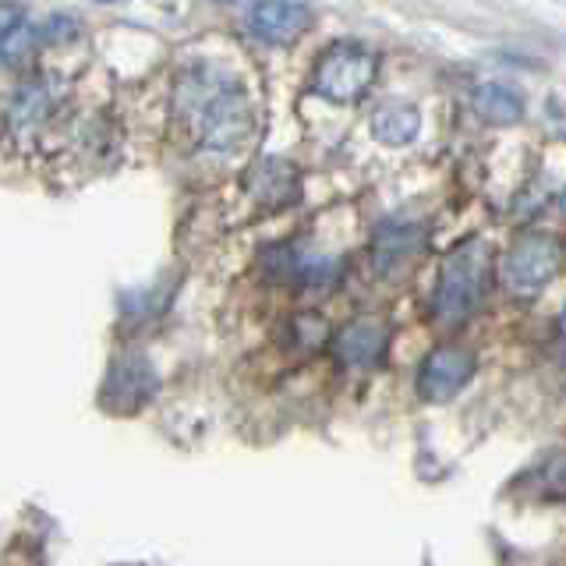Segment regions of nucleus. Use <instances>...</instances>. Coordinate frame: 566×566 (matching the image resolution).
I'll return each mask as SVG.
<instances>
[{
  "mask_svg": "<svg viewBox=\"0 0 566 566\" xmlns=\"http://www.w3.org/2000/svg\"><path fill=\"white\" fill-rule=\"evenodd\" d=\"M181 96H188V117L206 149L238 153L255 135V106L241 82L217 71H191V85L181 82Z\"/></svg>",
  "mask_w": 566,
  "mask_h": 566,
  "instance_id": "nucleus-1",
  "label": "nucleus"
},
{
  "mask_svg": "<svg viewBox=\"0 0 566 566\" xmlns=\"http://www.w3.org/2000/svg\"><path fill=\"white\" fill-rule=\"evenodd\" d=\"M492 283V248L485 238H464L453 252L442 259L436 294H432V312L439 323H464L471 318L489 294Z\"/></svg>",
  "mask_w": 566,
  "mask_h": 566,
  "instance_id": "nucleus-2",
  "label": "nucleus"
},
{
  "mask_svg": "<svg viewBox=\"0 0 566 566\" xmlns=\"http://www.w3.org/2000/svg\"><path fill=\"white\" fill-rule=\"evenodd\" d=\"M379 57L361 43H333L312 67V93L329 103H358L376 82Z\"/></svg>",
  "mask_w": 566,
  "mask_h": 566,
  "instance_id": "nucleus-3",
  "label": "nucleus"
},
{
  "mask_svg": "<svg viewBox=\"0 0 566 566\" xmlns=\"http://www.w3.org/2000/svg\"><path fill=\"white\" fill-rule=\"evenodd\" d=\"M563 265V244L556 234L545 230H527L510 244V252L500 262V280L513 297H535L556 280Z\"/></svg>",
  "mask_w": 566,
  "mask_h": 566,
  "instance_id": "nucleus-4",
  "label": "nucleus"
},
{
  "mask_svg": "<svg viewBox=\"0 0 566 566\" xmlns=\"http://www.w3.org/2000/svg\"><path fill=\"white\" fill-rule=\"evenodd\" d=\"M478 371V358L468 347H436L418 368V394L429 403H447Z\"/></svg>",
  "mask_w": 566,
  "mask_h": 566,
  "instance_id": "nucleus-5",
  "label": "nucleus"
},
{
  "mask_svg": "<svg viewBox=\"0 0 566 566\" xmlns=\"http://www.w3.org/2000/svg\"><path fill=\"white\" fill-rule=\"evenodd\" d=\"M312 29V11L301 0H259L248 11V32L265 46H294Z\"/></svg>",
  "mask_w": 566,
  "mask_h": 566,
  "instance_id": "nucleus-6",
  "label": "nucleus"
},
{
  "mask_svg": "<svg viewBox=\"0 0 566 566\" xmlns=\"http://www.w3.org/2000/svg\"><path fill=\"white\" fill-rule=\"evenodd\" d=\"M386 340H389V333L382 323H376V318H358V323L344 326L340 336H336V354H340L344 365L365 368L382 358Z\"/></svg>",
  "mask_w": 566,
  "mask_h": 566,
  "instance_id": "nucleus-7",
  "label": "nucleus"
},
{
  "mask_svg": "<svg viewBox=\"0 0 566 566\" xmlns=\"http://www.w3.org/2000/svg\"><path fill=\"white\" fill-rule=\"evenodd\" d=\"M421 244H424L421 227H415V223H382L379 234H376V248H371V255H376L379 273H397V270H403V265H411V259L421 252Z\"/></svg>",
  "mask_w": 566,
  "mask_h": 566,
  "instance_id": "nucleus-8",
  "label": "nucleus"
},
{
  "mask_svg": "<svg viewBox=\"0 0 566 566\" xmlns=\"http://www.w3.org/2000/svg\"><path fill=\"white\" fill-rule=\"evenodd\" d=\"M421 132V114L411 103H382L376 114H371V135H376L382 146H411Z\"/></svg>",
  "mask_w": 566,
  "mask_h": 566,
  "instance_id": "nucleus-9",
  "label": "nucleus"
},
{
  "mask_svg": "<svg viewBox=\"0 0 566 566\" xmlns=\"http://www.w3.org/2000/svg\"><path fill=\"white\" fill-rule=\"evenodd\" d=\"M474 114L489 120V124H517L524 117V99L513 93V88L500 85V82H485L474 88Z\"/></svg>",
  "mask_w": 566,
  "mask_h": 566,
  "instance_id": "nucleus-10",
  "label": "nucleus"
},
{
  "mask_svg": "<svg viewBox=\"0 0 566 566\" xmlns=\"http://www.w3.org/2000/svg\"><path fill=\"white\" fill-rule=\"evenodd\" d=\"M25 25V14L22 8L14 4H0V40H11V35Z\"/></svg>",
  "mask_w": 566,
  "mask_h": 566,
  "instance_id": "nucleus-11",
  "label": "nucleus"
},
{
  "mask_svg": "<svg viewBox=\"0 0 566 566\" xmlns=\"http://www.w3.org/2000/svg\"><path fill=\"white\" fill-rule=\"evenodd\" d=\"M559 333H563V340H566V308H563V318H559Z\"/></svg>",
  "mask_w": 566,
  "mask_h": 566,
  "instance_id": "nucleus-12",
  "label": "nucleus"
},
{
  "mask_svg": "<svg viewBox=\"0 0 566 566\" xmlns=\"http://www.w3.org/2000/svg\"><path fill=\"white\" fill-rule=\"evenodd\" d=\"M96 4H117V0H96Z\"/></svg>",
  "mask_w": 566,
  "mask_h": 566,
  "instance_id": "nucleus-13",
  "label": "nucleus"
}]
</instances>
